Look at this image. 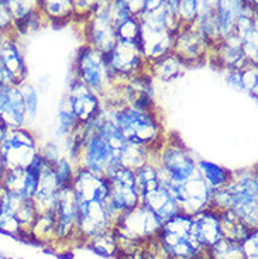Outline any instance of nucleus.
I'll return each mask as SVG.
<instances>
[{
  "label": "nucleus",
  "mask_w": 258,
  "mask_h": 259,
  "mask_svg": "<svg viewBox=\"0 0 258 259\" xmlns=\"http://www.w3.org/2000/svg\"><path fill=\"white\" fill-rule=\"evenodd\" d=\"M0 64L17 79L19 84L27 80L28 68L24 59V54L17 42V37L9 35L0 46Z\"/></svg>",
  "instance_id": "obj_25"
},
{
  "label": "nucleus",
  "mask_w": 258,
  "mask_h": 259,
  "mask_svg": "<svg viewBox=\"0 0 258 259\" xmlns=\"http://www.w3.org/2000/svg\"><path fill=\"white\" fill-rule=\"evenodd\" d=\"M9 35H10V34H6V32L0 31V46L3 44V41H5V39H6ZM14 37H16V35H14Z\"/></svg>",
  "instance_id": "obj_55"
},
{
  "label": "nucleus",
  "mask_w": 258,
  "mask_h": 259,
  "mask_svg": "<svg viewBox=\"0 0 258 259\" xmlns=\"http://www.w3.org/2000/svg\"><path fill=\"white\" fill-rule=\"evenodd\" d=\"M40 176L28 168L26 169H6L0 188L7 192L19 194L24 200H31L39 188Z\"/></svg>",
  "instance_id": "obj_24"
},
{
  "label": "nucleus",
  "mask_w": 258,
  "mask_h": 259,
  "mask_svg": "<svg viewBox=\"0 0 258 259\" xmlns=\"http://www.w3.org/2000/svg\"><path fill=\"white\" fill-rule=\"evenodd\" d=\"M106 2L102 6L97 7L89 17L82 20L85 24L84 35L86 39L85 44L93 47L95 50L100 51L104 55H107L117 42L116 27L112 23L107 14Z\"/></svg>",
  "instance_id": "obj_11"
},
{
  "label": "nucleus",
  "mask_w": 258,
  "mask_h": 259,
  "mask_svg": "<svg viewBox=\"0 0 258 259\" xmlns=\"http://www.w3.org/2000/svg\"><path fill=\"white\" fill-rule=\"evenodd\" d=\"M113 227L115 221L110 219L104 201H78V235L82 244Z\"/></svg>",
  "instance_id": "obj_14"
},
{
  "label": "nucleus",
  "mask_w": 258,
  "mask_h": 259,
  "mask_svg": "<svg viewBox=\"0 0 258 259\" xmlns=\"http://www.w3.org/2000/svg\"><path fill=\"white\" fill-rule=\"evenodd\" d=\"M161 186L174 196L181 213L195 215L210 206L212 190L207 188L199 174L182 183H165Z\"/></svg>",
  "instance_id": "obj_10"
},
{
  "label": "nucleus",
  "mask_w": 258,
  "mask_h": 259,
  "mask_svg": "<svg viewBox=\"0 0 258 259\" xmlns=\"http://www.w3.org/2000/svg\"><path fill=\"white\" fill-rule=\"evenodd\" d=\"M188 66L182 59L175 55L174 52H169L160 59H157L151 64H147V72L153 79H158L161 82H171L181 76L187 71Z\"/></svg>",
  "instance_id": "obj_27"
},
{
  "label": "nucleus",
  "mask_w": 258,
  "mask_h": 259,
  "mask_svg": "<svg viewBox=\"0 0 258 259\" xmlns=\"http://www.w3.org/2000/svg\"><path fill=\"white\" fill-rule=\"evenodd\" d=\"M0 31L17 37V34L14 32V19L9 10L6 0H0Z\"/></svg>",
  "instance_id": "obj_47"
},
{
  "label": "nucleus",
  "mask_w": 258,
  "mask_h": 259,
  "mask_svg": "<svg viewBox=\"0 0 258 259\" xmlns=\"http://www.w3.org/2000/svg\"><path fill=\"white\" fill-rule=\"evenodd\" d=\"M9 10L13 16L14 26L20 24L27 19H30L32 14L39 13L40 0H6Z\"/></svg>",
  "instance_id": "obj_39"
},
{
  "label": "nucleus",
  "mask_w": 258,
  "mask_h": 259,
  "mask_svg": "<svg viewBox=\"0 0 258 259\" xmlns=\"http://www.w3.org/2000/svg\"><path fill=\"white\" fill-rule=\"evenodd\" d=\"M196 166H198L200 178L205 181L210 190L225 188L232 181L233 170L227 169L223 165L206 161V159H196Z\"/></svg>",
  "instance_id": "obj_28"
},
{
  "label": "nucleus",
  "mask_w": 258,
  "mask_h": 259,
  "mask_svg": "<svg viewBox=\"0 0 258 259\" xmlns=\"http://www.w3.org/2000/svg\"><path fill=\"white\" fill-rule=\"evenodd\" d=\"M191 231L196 240L199 241L203 248H210L213 244L223 238L222 224H220V213L206 208L200 213L192 215V226Z\"/></svg>",
  "instance_id": "obj_23"
},
{
  "label": "nucleus",
  "mask_w": 258,
  "mask_h": 259,
  "mask_svg": "<svg viewBox=\"0 0 258 259\" xmlns=\"http://www.w3.org/2000/svg\"><path fill=\"white\" fill-rule=\"evenodd\" d=\"M192 215L179 213L164 221L157 237L158 244L169 259H206V248L191 231Z\"/></svg>",
  "instance_id": "obj_2"
},
{
  "label": "nucleus",
  "mask_w": 258,
  "mask_h": 259,
  "mask_svg": "<svg viewBox=\"0 0 258 259\" xmlns=\"http://www.w3.org/2000/svg\"><path fill=\"white\" fill-rule=\"evenodd\" d=\"M77 169L78 168L75 166V163L65 155L61 156L58 161L52 165V170L55 174V178H57V181L59 182V185L62 188L71 186Z\"/></svg>",
  "instance_id": "obj_40"
},
{
  "label": "nucleus",
  "mask_w": 258,
  "mask_h": 259,
  "mask_svg": "<svg viewBox=\"0 0 258 259\" xmlns=\"http://www.w3.org/2000/svg\"><path fill=\"white\" fill-rule=\"evenodd\" d=\"M0 121L7 128L28 127L26 107L19 84L0 86Z\"/></svg>",
  "instance_id": "obj_18"
},
{
  "label": "nucleus",
  "mask_w": 258,
  "mask_h": 259,
  "mask_svg": "<svg viewBox=\"0 0 258 259\" xmlns=\"http://www.w3.org/2000/svg\"><path fill=\"white\" fill-rule=\"evenodd\" d=\"M154 154L155 151L153 149L127 141L117 152V159H119V165L123 168L136 170L141 168L144 163H147Z\"/></svg>",
  "instance_id": "obj_31"
},
{
  "label": "nucleus",
  "mask_w": 258,
  "mask_h": 259,
  "mask_svg": "<svg viewBox=\"0 0 258 259\" xmlns=\"http://www.w3.org/2000/svg\"><path fill=\"white\" fill-rule=\"evenodd\" d=\"M245 5H248L252 9H257V5H258V0H244Z\"/></svg>",
  "instance_id": "obj_54"
},
{
  "label": "nucleus",
  "mask_w": 258,
  "mask_h": 259,
  "mask_svg": "<svg viewBox=\"0 0 258 259\" xmlns=\"http://www.w3.org/2000/svg\"><path fill=\"white\" fill-rule=\"evenodd\" d=\"M222 72L225 73V80H226V83L236 92H241V93H243L241 69H226V71Z\"/></svg>",
  "instance_id": "obj_48"
},
{
  "label": "nucleus",
  "mask_w": 258,
  "mask_h": 259,
  "mask_svg": "<svg viewBox=\"0 0 258 259\" xmlns=\"http://www.w3.org/2000/svg\"><path fill=\"white\" fill-rule=\"evenodd\" d=\"M7 130H9V128H7L6 125H5V124L0 121V143H2V140L5 138V136H6Z\"/></svg>",
  "instance_id": "obj_52"
},
{
  "label": "nucleus",
  "mask_w": 258,
  "mask_h": 259,
  "mask_svg": "<svg viewBox=\"0 0 258 259\" xmlns=\"http://www.w3.org/2000/svg\"><path fill=\"white\" fill-rule=\"evenodd\" d=\"M209 51L210 46L192 23L179 26L175 32L172 52L182 59V62L188 68L206 62L209 58Z\"/></svg>",
  "instance_id": "obj_12"
},
{
  "label": "nucleus",
  "mask_w": 258,
  "mask_h": 259,
  "mask_svg": "<svg viewBox=\"0 0 258 259\" xmlns=\"http://www.w3.org/2000/svg\"><path fill=\"white\" fill-rule=\"evenodd\" d=\"M257 9L247 6L241 13L236 24L234 32L241 41L243 51L250 64L258 62V30H257Z\"/></svg>",
  "instance_id": "obj_21"
},
{
  "label": "nucleus",
  "mask_w": 258,
  "mask_h": 259,
  "mask_svg": "<svg viewBox=\"0 0 258 259\" xmlns=\"http://www.w3.org/2000/svg\"><path fill=\"white\" fill-rule=\"evenodd\" d=\"M230 210L248 228L258 227V178L257 169L245 168L233 170L230 183Z\"/></svg>",
  "instance_id": "obj_4"
},
{
  "label": "nucleus",
  "mask_w": 258,
  "mask_h": 259,
  "mask_svg": "<svg viewBox=\"0 0 258 259\" xmlns=\"http://www.w3.org/2000/svg\"><path fill=\"white\" fill-rule=\"evenodd\" d=\"M78 201H106L109 197V182L104 176L78 168L71 183Z\"/></svg>",
  "instance_id": "obj_19"
},
{
  "label": "nucleus",
  "mask_w": 258,
  "mask_h": 259,
  "mask_svg": "<svg viewBox=\"0 0 258 259\" xmlns=\"http://www.w3.org/2000/svg\"><path fill=\"white\" fill-rule=\"evenodd\" d=\"M165 0H145V6H144V12H153L157 10L164 5ZM142 13V12H141Z\"/></svg>",
  "instance_id": "obj_51"
},
{
  "label": "nucleus",
  "mask_w": 258,
  "mask_h": 259,
  "mask_svg": "<svg viewBox=\"0 0 258 259\" xmlns=\"http://www.w3.org/2000/svg\"><path fill=\"white\" fill-rule=\"evenodd\" d=\"M241 84L243 93L257 99L258 95V69L257 64H247L241 68Z\"/></svg>",
  "instance_id": "obj_41"
},
{
  "label": "nucleus",
  "mask_w": 258,
  "mask_h": 259,
  "mask_svg": "<svg viewBox=\"0 0 258 259\" xmlns=\"http://www.w3.org/2000/svg\"><path fill=\"white\" fill-rule=\"evenodd\" d=\"M245 259H258V230L254 228L239 242Z\"/></svg>",
  "instance_id": "obj_45"
},
{
  "label": "nucleus",
  "mask_w": 258,
  "mask_h": 259,
  "mask_svg": "<svg viewBox=\"0 0 258 259\" xmlns=\"http://www.w3.org/2000/svg\"><path fill=\"white\" fill-rule=\"evenodd\" d=\"M55 224H57V244L69 245L72 241L81 242L78 235V200L71 186L59 190L58 203L55 208Z\"/></svg>",
  "instance_id": "obj_13"
},
{
  "label": "nucleus",
  "mask_w": 258,
  "mask_h": 259,
  "mask_svg": "<svg viewBox=\"0 0 258 259\" xmlns=\"http://www.w3.org/2000/svg\"><path fill=\"white\" fill-rule=\"evenodd\" d=\"M175 31L168 27L153 26L140 21V37L138 46L145 62L151 64L164 55L172 52Z\"/></svg>",
  "instance_id": "obj_15"
},
{
  "label": "nucleus",
  "mask_w": 258,
  "mask_h": 259,
  "mask_svg": "<svg viewBox=\"0 0 258 259\" xmlns=\"http://www.w3.org/2000/svg\"><path fill=\"white\" fill-rule=\"evenodd\" d=\"M112 116L130 143L157 151L165 138L164 125L155 109H141L127 104L112 110Z\"/></svg>",
  "instance_id": "obj_1"
},
{
  "label": "nucleus",
  "mask_w": 258,
  "mask_h": 259,
  "mask_svg": "<svg viewBox=\"0 0 258 259\" xmlns=\"http://www.w3.org/2000/svg\"><path fill=\"white\" fill-rule=\"evenodd\" d=\"M41 13L48 24H66L75 17L73 0H40Z\"/></svg>",
  "instance_id": "obj_29"
},
{
  "label": "nucleus",
  "mask_w": 258,
  "mask_h": 259,
  "mask_svg": "<svg viewBox=\"0 0 258 259\" xmlns=\"http://www.w3.org/2000/svg\"><path fill=\"white\" fill-rule=\"evenodd\" d=\"M82 130L84 138L79 145L75 165L77 168L86 169L95 175L106 178L113 169L120 166L117 152L86 124H82Z\"/></svg>",
  "instance_id": "obj_6"
},
{
  "label": "nucleus",
  "mask_w": 258,
  "mask_h": 259,
  "mask_svg": "<svg viewBox=\"0 0 258 259\" xmlns=\"http://www.w3.org/2000/svg\"><path fill=\"white\" fill-rule=\"evenodd\" d=\"M141 204L151 210L162 223L181 213L174 196L161 185L151 192L141 194Z\"/></svg>",
  "instance_id": "obj_26"
},
{
  "label": "nucleus",
  "mask_w": 258,
  "mask_h": 259,
  "mask_svg": "<svg viewBox=\"0 0 258 259\" xmlns=\"http://www.w3.org/2000/svg\"><path fill=\"white\" fill-rule=\"evenodd\" d=\"M153 80L154 79L145 71L120 84L124 104L141 109H155Z\"/></svg>",
  "instance_id": "obj_20"
},
{
  "label": "nucleus",
  "mask_w": 258,
  "mask_h": 259,
  "mask_svg": "<svg viewBox=\"0 0 258 259\" xmlns=\"http://www.w3.org/2000/svg\"><path fill=\"white\" fill-rule=\"evenodd\" d=\"M162 224L164 223L151 210L138 204L137 207L123 213L113 230L117 237L144 244L158 237Z\"/></svg>",
  "instance_id": "obj_7"
},
{
  "label": "nucleus",
  "mask_w": 258,
  "mask_h": 259,
  "mask_svg": "<svg viewBox=\"0 0 258 259\" xmlns=\"http://www.w3.org/2000/svg\"><path fill=\"white\" fill-rule=\"evenodd\" d=\"M0 193H2V188H0Z\"/></svg>",
  "instance_id": "obj_56"
},
{
  "label": "nucleus",
  "mask_w": 258,
  "mask_h": 259,
  "mask_svg": "<svg viewBox=\"0 0 258 259\" xmlns=\"http://www.w3.org/2000/svg\"><path fill=\"white\" fill-rule=\"evenodd\" d=\"M206 259H245L239 242L222 238L207 248Z\"/></svg>",
  "instance_id": "obj_36"
},
{
  "label": "nucleus",
  "mask_w": 258,
  "mask_h": 259,
  "mask_svg": "<svg viewBox=\"0 0 258 259\" xmlns=\"http://www.w3.org/2000/svg\"><path fill=\"white\" fill-rule=\"evenodd\" d=\"M28 240L48 245L57 244V224L54 214H37L28 228Z\"/></svg>",
  "instance_id": "obj_30"
},
{
  "label": "nucleus",
  "mask_w": 258,
  "mask_h": 259,
  "mask_svg": "<svg viewBox=\"0 0 258 259\" xmlns=\"http://www.w3.org/2000/svg\"><path fill=\"white\" fill-rule=\"evenodd\" d=\"M220 224H222L223 238L234 241V242H240L247 234L251 231V228L245 226L232 210L220 211Z\"/></svg>",
  "instance_id": "obj_33"
},
{
  "label": "nucleus",
  "mask_w": 258,
  "mask_h": 259,
  "mask_svg": "<svg viewBox=\"0 0 258 259\" xmlns=\"http://www.w3.org/2000/svg\"><path fill=\"white\" fill-rule=\"evenodd\" d=\"M62 186L55 178L52 166L47 165L40 175L39 188L32 196V204L39 214H54L58 203V193Z\"/></svg>",
  "instance_id": "obj_22"
},
{
  "label": "nucleus",
  "mask_w": 258,
  "mask_h": 259,
  "mask_svg": "<svg viewBox=\"0 0 258 259\" xmlns=\"http://www.w3.org/2000/svg\"><path fill=\"white\" fill-rule=\"evenodd\" d=\"M155 163L158 166L160 185L182 183L196 176L198 166L189 149L174 136L164 138L162 144L155 151Z\"/></svg>",
  "instance_id": "obj_3"
},
{
  "label": "nucleus",
  "mask_w": 258,
  "mask_h": 259,
  "mask_svg": "<svg viewBox=\"0 0 258 259\" xmlns=\"http://www.w3.org/2000/svg\"><path fill=\"white\" fill-rule=\"evenodd\" d=\"M73 71L75 78L99 95L100 99L115 86L106 55L91 46L85 44L79 50L73 62Z\"/></svg>",
  "instance_id": "obj_5"
},
{
  "label": "nucleus",
  "mask_w": 258,
  "mask_h": 259,
  "mask_svg": "<svg viewBox=\"0 0 258 259\" xmlns=\"http://www.w3.org/2000/svg\"><path fill=\"white\" fill-rule=\"evenodd\" d=\"M115 84H123L147 71V62L142 57L138 41L117 39L116 46L106 55Z\"/></svg>",
  "instance_id": "obj_9"
},
{
  "label": "nucleus",
  "mask_w": 258,
  "mask_h": 259,
  "mask_svg": "<svg viewBox=\"0 0 258 259\" xmlns=\"http://www.w3.org/2000/svg\"><path fill=\"white\" fill-rule=\"evenodd\" d=\"M65 100L79 124H86L92 121L103 107L102 99L99 97V95H96L95 92L89 89L81 80H78L77 78H73L69 84Z\"/></svg>",
  "instance_id": "obj_16"
},
{
  "label": "nucleus",
  "mask_w": 258,
  "mask_h": 259,
  "mask_svg": "<svg viewBox=\"0 0 258 259\" xmlns=\"http://www.w3.org/2000/svg\"><path fill=\"white\" fill-rule=\"evenodd\" d=\"M13 84H19L17 79L0 64V86H13Z\"/></svg>",
  "instance_id": "obj_50"
},
{
  "label": "nucleus",
  "mask_w": 258,
  "mask_h": 259,
  "mask_svg": "<svg viewBox=\"0 0 258 259\" xmlns=\"http://www.w3.org/2000/svg\"><path fill=\"white\" fill-rule=\"evenodd\" d=\"M21 96H23V102H24V107H26L27 114V125L34 123L37 120L40 109V96L37 88L32 83H28L27 80L21 82L19 84Z\"/></svg>",
  "instance_id": "obj_37"
},
{
  "label": "nucleus",
  "mask_w": 258,
  "mask_h": 259,
  "mask_svg": "<svg viewBox=\"0 0 258 259\" xmlns=\"http://www.w3.org/2000/svg\"><path fill=\"white\" fill-rule=\"evenodd\" d=\"M85 245H88L92 251H95L102 256H117V238L115 230H107L102 234H97L95 237H92L91 240L85 242Z\"/></svg>",
  "instance_id": "obj_35"
},
{
  "label": "nucleus",
  "mask_w": 258,
  "mask_h": 259,
  "mask_svg": "<svg viewBox=\"0 0 258 259\" xmlns=\"http://www.w3.org/2000/svg\"><path fill=\"white\" fill-rule=\"evenodd\" d=\"M134 182L140 194L151 192L160 186V175H158V166L155 163V154L141 168L134 170Z\"/></svg>",
  "instance_id": "obj_34"
},
{
  "label": "nucleus",
  "mask_w": 258,
  "mask_h": 259,
  "mask_svg": "<svg viewBox=\"0 0 258 259\" xmlns=\"http://www.w3.org/2000/svg\"><path fill=\"white\" fill-rule=\"evenodd\" d=\"M117 39H133L138 41L140 37V20L137 16H130L119 26H116Z\"/></svg>",
  "instance_id": "obj_42"
},
{
  "label": "nucleus",
  "mask_w": 258,
  "mask_h": 259,
  "mask_svg": "<svg viewBox=\"0 0 258 259\" xmlns=\"http://www.w3.org/2000/svg\"><path fill=\"white\" fill-rule=\"evenodd\" d=\"M39 154V141L30 127L9 128L0 143V158L6 169H26Z\"/></svg>",
  "instance_id": "obj_8"
},
{
  "label": "nucleus",
  "mask_w": 258,
  "mask_h": 259,
  "mask_svg": "<svg viewBox=\"0 0 258 259\" xmlns=\"http://www.w3.org/2000/svg\"><path fill=\"white\" fill-rule=\"evenodd\" d=\"M79 125L78 120L75 116L72 114L69 106L66 103V100L64 99V102L61 104V107L58 109L57 117H55V134L59 138H66L69 137L77 130Z\"/></svg>",
  "instance_id": "obj_38"
},
{
  "label": "nucleus",
  "mask_w": 258,
  "mask_h": 259,
  "mask_svg": "<svg viewBox=\"0 0 258 259\" xmlns=\"http://www.w3.org/2000/svg\"><path fill=\"white\" fill-rule=\"evenodd\" d=\"M5 172H6V166H5V162H3V159L0 158V183H2V179H3Z\"/></svg>",
  "instance_id": "obj_53"
},
{
  "label": "nucleus",
  "mask_w": 258,
  "mask_h": 259,
  "mask_svg": "<svg viewBox=\"0 0 258 259\" xmlns=\"http://www.w3.org/2000/svg\"><path fill=\"white\" fill-rule=\"evenodd\" d=\"M219 0H198V16L206 13H216Z\"/></svg>",
  "instance_id": "obj_49"
},
{
  "label": "nucleus",
  "mask_w": 258,
  "mask_h": 259,
  "mask_svg": "<svg viewBox=\"0 0 258 259\" xmlns=\"http://www.w3.org/2000/svg\"><path fill=\"white\" fill-rule=\"evenodd\" d=\"M207 59L209 62L216 65L220 71L241 69L247 64H250L245 58L241 41L234 31L225 35L216 46L210 47Z\"/></svg>",
  "instance_id": "obj_17"
},
{
  "label": "nucleus",
  "mask_w": 258,
  "mask_h": 259,
  "mask_svg": "<svg viewBox=\"0 0 258 259\" xmlns=\"http://www.w3.org/2000/svg\"><path fill=\"white\" fill-rule=\"evenodd\" d=\"M0 233L10 235V237H19L24 238V230L20 224L16 214H9L0 211Z\"/></svg>",
  "instance_id": "obj_43"
},
{
  "label": "nucleus",
  "mask_w": 258,
  "mask_h": 259,
  "mask_svg": "<svg viewBox=\"0 0 258 259\" xmlns=\"http://www.w3.org/2000/svg\"><path fill=\"white\" fill-rule=\"evenodd\" d=\"M178 14L181 24H191L198 17V0H178Z\"/></svg>",
  "instance_id": "obj_44"
},
{
  "label": "nucleus",
  "mask_w": 258,
  "mask_h": 259,
  "mask_svg": "<svg viewBox=\"0 0 258 259\" xmlns=\"http://www.w3.org/2000/svg\"><path fill=\"white\" fill-rule=\"evenodd\" d=\"M39 154L46 161L47 165H50V166H52L61 156H64V154L61 152V148L58 147V144L52 143V141H48L44 145L39 147Z\"/></svg>",
  "instance_id": "obj_46"
},
{
  "label": "nucleus",
  "mask_w": 258,
  "mask_h": 259,
  "mask_svg": "<svg viewBox=\"0 0 258 259\" xmlns=\"http://www.w3.org/2000/svg\"><path fill=\"white\" fill-rule=\"evenodd\" d=\"M247 6L248 5H245L244 0H219L216 16L223 37L234 31V24Z\"/></svg>",
  "instance_id": "obj_32"
}]
</instances>
